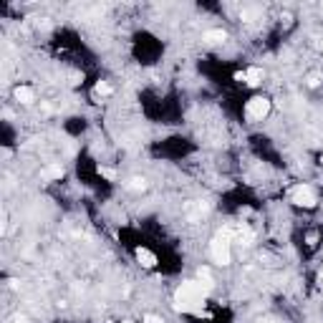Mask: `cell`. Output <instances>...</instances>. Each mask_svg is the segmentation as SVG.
<instances>
[{
    "label": "cell",
    "instance_id": "9c48e42d",
    "mask_svg": "<svg viewBox=\"0 0 323 323\" xmlns=\"http://www.w3.org/2000/svg\"><path fill=\"white\" fill-rule=\"evenodd\" d=\"M197 283L202 286V290H204V293H210V290L215 288V280H212V275H210V270H207V268H200V273H197Z\"/></svg>",
    "mask_w": 323,
    "mask_h": 323
},
{
    "label": "cell",
    "instance_id": "6da1fadb",
    "mask_svg": "<svg viewBox=\"0 0 323 323\" xmlns=\"http://www.w3.org/2000/svg\"><path fill=\"white\" fill-rule=\"evenodd\" d=\"M204 295L207 293L202 290V286L197 280H185L174 293V311L202 316L204 313Z\"/></svg>",
    "mask_w": 323,
    "mask_h": 323
},
{
    "label": "cell",
    "instance_id": "8fae6325",
    "mask_svg": "<svg viewBox=\"0 0 323 323\" xmlns=\"http://www.w3.org/2000/svg\"><path fill=\"white\" fill-rule=\"evenodd\" d=\"M126 189H129V192H144V189H147V179H144V177H132V179L126 182Z\"/></svg>",
    "mask_w": 323,
    "mask_h": 323
},
{
    "label": "cell",
    "instance_id": "2e32d148",
    "mask_svg": "<svg viewBox=\"0 0 323 323\" xmlns=\"http://www.w3.org/2000/svg\"><path fill=\"white\" fill-rule=\"evenodd\" d=\"M321 278H323V265H321Z\"/></svg>",
    "mask_w": 323,
    "mask_h": 323
},
{
    "label": "cell",
    "instance_id": "8992f818",
    "mask_svg": "<svg viewBox=\"0 0 323 323\" xmlns=\"http://www.w3.org/2000/svg\"><path fill=\"white\" fill-rule=\"evenodd\" d=\"M13 96H16V101H20V104H25V106L35 101V91L31 86H18L16 91H13Z\"/></svg>",
    "mask_w": 323,
    "mask_h": 323
},
{
    "label": "cell",
    "instance_id": "5b68a950",
    "mask_svg": "<svg viewBox=\"0 0 323 323\" xmlns=\"http://www.w3.org/2000/svg\"><path fill=\"white\" fill-rule=\"evenodd\" d=\"M136 260L141 268H157V255L147 248H136Z\"/></svg>",
    "mask_w": 323,
    "mask_h": 323
},
{
    "label": "cell",
    "instance_id": "9a60e30c",
    "mask_svg": "<svg viewBox=\"0 0 323 323\" xmlns=\"http://www.w3.org/2000/svg\"><path fill=\"white\" fill-rule=\"evenodd\" d=\"M308 86H311V88L318 86V76H316V73H313V76H308Z\"/></svg>",
    "mask_w": 323,
    "mask_h": 323
},
{
    "label": "cell",
    "instance_id": "52a82bcc",
    "mask_svg": "<svg viewBox=\"0 0 323 323\" xmlns=\"http://www.w3.org/2000/svg\"><path fill=\"white\" fill-rule=\"evenodd\" d=\"M263 79H265V73H263V68H257V66L245 71V84H248V86H260Z\"/></svg>",
    "mask_w": 323,
    "mask_h": 323
},
{
    "label": "cell",
    "instance_id": "30bf717a",
    "mask_svg": "<svg viewBox=\"0 0 323 323\" xmlns=\"http://www.w3.org/2000/svg\"><path fill=\"white\" fill-rule=\"evenodd\" d=\"M204 41H207V43H225L227 41V33L222 31V28H212V31H207V33H204Z\"/></svg>",
    "mask_w": 323,
    "mask_h": 323
},
{
    "label": "cell",
    "instance_id": "ac0fdd59",
    "mask_svg": "<svg viewBox=\"0 0 323 323\" xmlns=\"http://www.w3.org/2000/svg\"><path fill=\"white\" fill-rule=\"evenodd\" d=\"M260 323H263V321H260ZM265 323H270V321H265Z\"/></svg>",
    "mask_w": 323,
    "mask_h": 323
},
{
    "label": "cell",
    "instance_id": "3957f363",
    "mask_svg": "<svg viewBox=\"0 0 323 323\" xmlns=\"http://www.w3.org/2000/svg\"><path fill=\"white\" fill-rule=\"evenodd\" d=\"M245 114H248V119H253V121H263L270 114V101L265 96H253L248 101V106H245Z\"/></svg>",
    "mask_w": 323,
    "mask_h": 323
},
{
    "label": "cell",
    "instance_id": "e0dca14e",
    "mask_svg": "<svg viewBox=\"0 0 323 323\" xmlns=\"http://www.w3.org/2000/svg\"><path fill=\"white\" fill-rule=\"evenodd\" d=\"M124 323H132V321H124Z\"/></svg>",
    "mask_w": 323,
    "mask_h": 323
},
{
    "label": "cell",
    "instance_id": "5bb4252c",
    "mask_svg": "<svg viewBox=\"0 0 323 323\" xmlns=\"http://www.w3.org/2000/svg\"><path fill=\"white\" fill-rule=\"evenodd\" d=\"M144 323H164V318L154 316V313H147V316H144Z\"/></svg>",
    "mask_w": 323,
    "mask_h": 323
},
{
    "label": "cell",
    "instance_id": "ba28073f",
    "mask_svg": "<svg viewBox=\"0 0 323 323\" xmlns=\"http://www.w3.org/2000/svg\"><path fill=\"white\" fill-rule=\"evenodd\" d=\"M63 174H66V172H63V167H61V164H48L46 170L41 172V177L46 179V182H53V179H61Z\"/></svg>",
    "mask_w": 323,
    "mask_h": 323
},
{
    "label": "cell",
    "instance_id": "277c9868",
    "mask_svg": "<svg viewBox=\"0 0 323 323\" xmlns=\"http://www.w3.org/2000/svg\"><path fill=\"white\" fill-rule=\"evenodd\" d=\"M290 202L293 204H298V207H306V210H311V207H316V192H313V187H308V185H298L293 192H290Z\"/></svg>",
    "mask_w": 323,
    "mask_h": 323
},
{
    "label": "cell",
    "instance_id": "7a4b0ae2",
    "mask_svg": "<svg viewBox=\"0 0 323 323\" xmlns=\"http://www.w3.org/2000/svg\"><path fill=\"white\" fill-rule=\"evenodd\" d=\"M210 255H212L215 263L230 265V260H232V242H230L227 232H220V235L212 238V242H210Z\"/></svg>",
    "mask_w": 323,
    "mask_h": 323
},
{
    "label": "cell",
    "instance_id": "4fadbf2b",
    "mask_svg": "<svg viewBox=\"0 0 323 323\" xmlns=\"http://www.w3.org/2000/svg\"><path fill=\"white\" fill-rule=\"evenodd\" d=\"M99 174H101V177H106V179H114V177H116V172L109 170V167H99Z\"/></svg>",
    "mask_w": 323,
    "mask_h": 323
},
{
    "label": "cell",
    "instance_id": "7c38bea8",
    "mask_svg": "<svg viewBox=\"0 0 323 323\" xmlns=\"http://www.w3.org/2000/svg\"><path fill=\"white\" fill-rule=\"evenodd\" d=\"M94 91H96V94H101V96H109V94L114 91V88H111V84H106V81H99Z\"/></svg>",
    "mask_w": 323,
    "mask_h": 323
}]
</instances>
